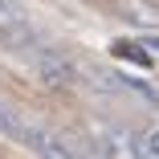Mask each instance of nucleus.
Masks as SVG:
<instances>
[{"instance_id":"nucleus-1","label":"nucleus","mask_w":159,"mask_h":159,"mask_svg":"<svg viewBox=\"0 0 159 159\" xmlns=\"http://www.w3.org/2000/svg\"><path fill=\"white\" fill-rule=\"evenodd\" d=\"M29 61H33L37 78H45L49 86H74L78 82V66L57 49H29Z\"/></svg>"},{"instance_id":"nucleus-2","label":"nucleus","mask_w":159,"mask_h":159,"mask_svg":"<svg viewBox=\"0 0 159 159\" xmlns=\"http://www.w3.org/2000/svg\"><path fill=\"white\" fill-rule=\"evenodd\" d=\"M98 147L106 159H143V143H135L131 131H122V126H106Z\"/></svg>"},{"instance_id":"nucleus-3","label":"nucleus","mask_w":159,"mask_h":159,"mask_svg":"<svg viewBox=\"0 0 159 159\" xmlns=\"http://www.w3.org/2000/svg\"><path fill=\"white\" fill-rule=\"evenodd\" d=\"M0 37H4V41H25V37H33L25 8L12 4V0H0Z\"/></svg>"},{"instance_id":"nucleus-4","label":"nucleus","mask_w":159,"mask_h":159,"mask_svg":"<svg viewBox=\"0 0 159 159\" xmlns=\"http://www.w3.org/2000/svg\"><path fill=\"white\" fill-rule=\"evenodd\" d=\"M78 78H86V86L102 90V94L126 90V78H122V74H114V70H106V66H82V70H78Z\"/></svg>"},{"instance_id":"nucleus-5","label":"nucleus","mask_w":159,"mask_h":159,"mask_svg":"<svg viewBox=\"0 0 159 159\" xmlns=\"http://www.w3.org/2000/svg\"><path fill=\"white\" fill-rule=\"evenodd\" d=\"M41 155H45V159H86V151H82L74 139L49 135V131H45V139H41Z\"/></svg>"},{"instance_id":"nucleus-6","label":"nucleus","mask_w":159,"mask_h":159,"mask_svg":"<svg viewBox=\"0 0 159 159\" xmlns=\"http://www.w3.org/2000/svg\"><path fill=\"white\" fill-rule=\"evenodd\" d=\"M126 20H135V25H159V12L147 4V0H122V8H118Z\"/></svg>"},{"instance_id":"nucleus-7","label":"nucleus","mask_w":159,"mask_h":159,"mask_svg":"<svg viewBox=\"0 0 159 159\" xmlns=\"http://www.w3.org/2000/svg\"><path fill=\"white\" fill-rule=\"evenodd\" d=\"M114 57H122V61H135V66L151 70V53H147L143 45H131V41H118V45H114Z\"/></svg>"},{"instance_id":"nucleus-8","label":"nucleus","mask_w":159,"mask_h":159,"mask_svg":"<svg viewBox=\"0 0 159 159\" xmlns=\"http://www.w3.org/2000/svg\"><path fill=\"white\" fill-rule=\"evenodd\" d=\"M16 131H20V118L12 114L8 102H0V135H12V139H16Z\"/></svg>"},{"instance_id":"nucleus-9","label":"nucleus","mask_w":159,"mask_h":159,"mask_svg":"<svg viewBox=\"0 0 159 159\" xmlns=\"http://www.w3.org/2000/svg\"><path fill=\"white\" fill-rule=\"evenodd\" d=\"M126 90H131V94H139V98H147V106H159V94H155L147 82H135V78H126Z\"/></svg>"},{"instance_id":"nucleus-10","label":"nucleus","mask_w":159,"mask_h":159,"mask_svg":"<svg viewBox=\"0 0 159 159\" xmlns=\"http://www.w3.org/2000/svg\"><path fill=\"white\" fill-rule=\"evenodd\" d=\"M139 143H143V159H159V126H151Z\"/></svg>"},{"instance_id":"nucleus-11","label":"nucleus","mask_w":159,"mask_h":159,"mask_svg":"<svg viewBox=\"0 0 159 159\" xmlns=\"http://www.w3.org/2000/svg\"><path fill=\"white\" fill-rule=\"evenodd\" d=\"M143 49H147L151 57H159V37H143Z\"/></svg>"},{"instance_id":"nucleus-12","label":"nucleus","mask_w":159,"mask_h":159,"mask_svg":"<svg viewBox=\"0 0 159 159\" xmlns=\"http://www.w3.org/2000/svg\"><path fill=\"white\" fill-rule=\"evenodd\" d=\"M86 159H106V155H102V147H98V151H86Z\"/></svg>"}]
</instances>
